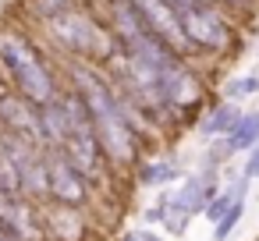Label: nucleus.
I'll use <instances>...</instances> for the list:
<instances>
[{
  "instance_id": "1",
  "label": "nucleus",
  "mask_w": 259,
  "mask_h": 241,
  "mask_svg": "<svg viewBox=\"0 0 259 241\" xmlns=\"http://www.w3.org/2000/svg\"><path fill=\"white\" fill-rule=\"evenodd\" d=\"M0 71H4L11 92L25 96L32 107H50L61 100L64 85L57 82V68L43 50L32 46V39L18 29H0Z\"/></svg>"
},
{
  "instance_id": "2",
  "label": "nucleus",
  "mask_w": 259,
  "mask_h": 241,
  "mask_svg": "<svg viewBox=\"0 0 259 241\" xmlns=\"http://www.w3.org/2000/svg\"><path fill=\"white\" fill-rule=\"evenodd\" d=\"M178 22H181V32H185L192 54H209V57L227 54V46H231V25L224 22V15H220L217 4L192 8V11L178 15Z\"/></svg>"
},
{
  "instance_id": "3",
  "label": "nucleus",
  "mask_w": 259,
  "mask_h": 241,
  "mask_svg": "<svg viewBox=\"0 0 259 241\" xmlns=\"http://www.w3.org/2000/svg\"><path fill=\"white\" fill-rule=\"evenodd\" d=\"M43 156H47V177H50V202L85 209L89 199H93V181L61 149H43Z\"/></svg>"
},
{
  "instance_id": "4",
  "label": "nucleus",
  "mask_w": 259,
  "mask_h": 241,
  "mask_svg": "<svg viewBox=\"0 0 259 241\" xmlns=\"http://www.w3.org/2000/svg\"><path fill=\"white\" fill-rule=\"evenodd\" d=\"M0 128L15 131L22 138H32L36 146H43V128H39V107H32L25 96L4 89L0 92Z\"/></svg>"
},
{
  "instance_id": "5",
  "label": "nucleus",
  "mask_w": 259,
  "mask_h": 241,
  "mask_svg": "<svg viewBox=\"0 0 259 241\" xmlns=\"http://www.w3.org/2000/svg\"><path fill=\"white\" fill-rule=\"evenodd\" d=\"M238 121H241V110H238L234 103H217V107H209V110L202 114V121H199V135L209 138V142L227 138V135L234 131Z\"/></svg>"
},
{
  "instance_id": "6",
  "label": "nucleus",
  "mask_w": 259,
  "mask_h": 241,
  "mask_svg": "<svg viewBox=\"0 0 259 241\" xmlns=\"http://www.w3.org/2000/svg\"><path fill=\"white\" fill-rule=\"evenodd\" d=\"M135 181L142 188H160V184L181 181V170H178L174 160H139L135 163Z\"/></svg>"
},
{
  "instance_id": "7",
  "label": "nucleus",
  "mask_w": 259,
  "mask_h": 241,
  "mask_svg": "<svg viewBox=\"0 0 259 241\" xmlns=\"http://www.w3.org/2000/svg\"><path fill=\"white\" fill-rule=\"evenodd\" d=\"M224 146H227L231 156H234V153H248L252 146H259V110H255V114H241V121H238L234 131L224 138Z\"/></svg>"
},
{
  "instance_id": "8",
  "label": "nucleus",
  "mask_w": 259,
  "mask_h": 241,
  "mask_svg": "<svg viewBox=\"0 0 259 241\" xmlns=\"http://www.w3.org/2000/svg\"><path fill=\"white\" fill-rule=\"evenodd\" d=\"M78 4H82V0H25V11L47 25V22H54V18L68 15V11H75Z\"/></svg>"
},
{
  "instance_id": "9",
  "label": "nucleus",
  "mask_w": 259,
  "mask_h": 241,
  "mask_svg": "<svg viewBox=\"0 0 259 241\" xmlns=\"http://www.w3.org/2000/svg\"><path fill=\"white\" fill-rule=\"evenodd\" d=\"M0 191H4L8 199H22V177H18V167L15 160L0 149Z\"/></svg>"
},
{
  "instance_id": "10",
  "label": "nucleus",
  "mask_w": 259,
  "mask_h": 241,
  "mask_svg": "<svg viewBox=\"0 0 259 241\" xmlns=\"http://www.w3.org/2000/svg\"><path fill=\"white\" fill-rule=\"evenodd\" d=\"M255 92H259V75H241V78H231L224 85V103H241Z\"/></svg>"
},
{
  "instance_id": "11",
  "label": "nucleus",
  "mask_w": 259,
  "mask_h": 241,
  "mask_svg": "<svg viewBox=\"0 0 259 241\" xmlns=\"http://www.w3.org/2000/svg\"><path fill=\"white\" fill-rule=\"evenodd\" d=\"M241 216H245V199H238L217 223H213V241H227L234 230H238V223H241Z\"/></svg>"
},
{
  "instance_id": "12",
  "label": "nucleus",
  "mask_w": 259,
  "mask_h": 241,
  "mask_svg": "<svg viewBox=\"0 0 259 241\" xmlns=\"http://www.w3.org/2000/svg\"><path fill=\"white\" fill-rule=\"evenodd\" d=\"M241 177H245V181H255V177H259V146H252V149L245 153V167H241Z\"/></svg>"
},
{
  "instance_id": "13",
  "label": "nucleus",
  "mask_w": 259,
  "mask_h": 241,
  "mask_svg": "<svg viewBox=\"0 0 259 241\" xmlns=\"http://www.w3.org/2000/svg\"><path fill=\"white\" fill-rule=\"evenodd\" d=\"M142 220H146L149 227H160V223H163V209H160V206H149V209L142 213Z\"/></svg>"
}]
</instances>
